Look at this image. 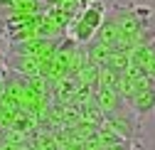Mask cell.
Instances as JSON below:
<instances>
[{
  "mask_svg": "<svg viewBox=\"0 0 155 150\" xmlns=\"http://www.w3.org/2000/svg\"><path fill=\"white\" fill-rule=\"evenodd\" d=\"M79 20L91 30V32H96L101 27V22H104V17H106V8H104V3L101 0H91V3H86L84 5V10L76 15Z\"/></svg>",
  "mask_w": 155,
  "mask_h": 150,
  "instance_id": "4",
  "label": "cell"
},
{
  "mask_svg": "<svg viewBox=\"0 0 155 150\" xmlns=\"http://www.w3.org/2000/svg\"><path fill=\"white\" fill-rule=\"evenodd\" d=\"M121 74L111 71L108 67H99V77H96V89H116V81H118Z\"/></svg>",
  "mask_w": 155,
  "mask_h": 150,
  "instance_id": "5",
  "label": "cell"
},
{
  "mask_svg": "<svg viewBox=\"0 0 155 150\" xmlns=\"http://www.w3.org/2000/svg\"><path fill=\"white\" fill-rule=\"evenodd\" d=\"M126 106H128L138 118H145V116L155 113V89H143V91H138Z\"/></svg>",
  "mask_w": 155,
  "mask_h": 150,
  "instance_id": "3",
  "label": "cell"
},
{
  "mask_svg": "<svg viewBox=\"0 0 155 150\" xmlns=\"http://www.w3.org/2000/svg\"><path fill=\"white\" fill-rule=\"evenodd\" d=\"M91 101H94V106H96V108L101 111V116L121 113V111L126 108V101H123L116 91H111V89H94Z\"/></svg>",
  "mask_w": 155,
  "mask_h": 150,
  "instance_id": "2",
  "label": "cell"
},
{
  "mask_svg": "<svg viewBox=\"0 0 155 150\" xmlns=\"http://www.w3.org/2000/svg\"><path fill=\"white\" fill-rule=\"evenodd\" d=\"M5 96V79H3V69H0V101Z\"/></svg>",
  "mask_w": 155,
  "mask_h": 150,
  "instance_id": "7",
  "label": "cell"
},
{
  "mask_svg": "<svg viewBox=\"0 0 155 150\" xmlns=\"http://www.w3.org/2000/svg\"><path fill=\"white\" fill-rule=\"evenodd\" d=\"M143 71H145V77H148L150 81H155V59H150V62L145 64V69H143Z\"/></svg>",
  "mask_w": 155,
  "mask_h": 150,
  "instance_id": "6",
  "label": "cell"
},
{
  "mask_svg": "<svg viewBox=\"0 0 155 150\" xmlns=\"http://www.w3.org/2000/svg\"><path fill=\"white\" fill-rule=\"evenodd\" d=\"M0 130H3V108H0Z\"/></svg>",
  "mask_w": 155,
  "mask_h": 150,
  "instance_id": "8",
  "label": "cell"
},
{
  "mask_svg": "<svg viewBox=\"0 0 155 150\" xmlns=\"http://www.w3.org/2000/svg\"><path fill=\"white\" fill-rule=\"evenodd\" d=\"M104 128H108L116 138L121 140H128V143H138L140 140V118L133 113V111H121V113H111V116H104L101 121Z\"/></svg>",
  "mask_w": 155,
  "mask_h": 150,
  "instance_id": "1",
  "label": "cell"
}]
</instances>
